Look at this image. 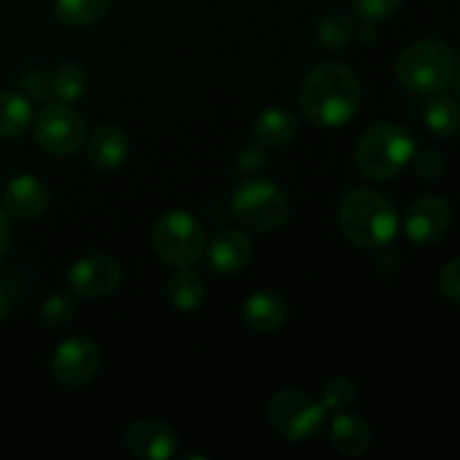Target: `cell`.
Listing matches in <instances>:
<instances>
[{"label": "cell", "mask_w": 460, "mask_h": 460, "mask_svg": "<svg viewBox=\"0 0 460 460\" xmlns=\"http://www.w3.org/2000/svg\"><path fill=\"white\" fill-rule=\"evenodd\" d=\"M362 88L349 66L337 61L322 63L305 76L301 85V112L310 124L323 128L346 126L359 111Z\"/></svg>", "instance_id": "1"}, {"label": "cell", "mask_w": 460, "mask_h": 460, "mask_svg": "<svg viewBox=\"0 0 460 460\" xmlns=\"http://www.w3.org/2000/svg\"><path fill=\"white\" fill-rule=\"evenodd\" d=\"M340 227L358 247L389 245L398 234V214L389 198L371 189H353L340 205Z\"/></svg>", "instance_id": "2"}, {"label": "cell", "mask_w": 460, "mask_h": 460, "mask_svg": "<svg viewBox=\"0 0 460 460\" xmlns=\"http://www.w3.org/2000/svg\"><path fill=\"white\" fill-rule=\"evenodd\" d=\"M416 155V139L398 124H376L359 137L355 162L364 178L386 182Z\"/></svg>", "instance_id": "3"}, {"label": "cell", "mask_w": 460, "mask_h": 460, "mask_svg": "<svg viewBox=\"0 0 460 460\" xmlns=\"http://www.w3.org/2000/svg\"><path fill=\"white\" fill-rule=\"evenodd\" d=\"M456 57L443 40L411 43L395 61L400 85L416 94H438L452 84Z\"/></svg>", "instance_id": "4"}, {"label": "cell", "mask_w": 460, "mask_h": 460, "mask_svg": "<svg viewBox=\"0 0 460 460\" xmlns=\"http://www.w3.org/2000/svg\"><path fill=\"white\" fill-rule=\"evenodd\" d=\"M232 214L256 232H277L290 218L286 191L270 180H247L232 193Z\"/></svg>", "instance_id": "5"}, {"label": "cell", "mask_w": 460, "mask_h": 460, "mask_svg": "<svg viewBox=\"0 0 460 460\" xmlns=\"http://www.w3.org/2000/svg\"><path fill=\"white\" fill-rule=\"evenodd\" d=\"M270 427L288 443H305L322 431L326 407L322 400L296 389H283L268 404Z\"/></svg>", "instance_id": "6"}, {"label": "cell", "mask_w": 460, "mask_h": 460, "mask_svg": "<svg viewBox=\"0 0 460 460\" xmlns=\"http://www.w3.org/2000/svg\"><path fill=\"white\" fill-rule=\"evenodd\" d=\"M153 250L173 268H191L205 252V229L187 211H166L151 234Z\"/></svg>", "instance_id": "7"}, {"label": "cell", "mask_w": 460, "mask_h": 460, "mask_svg": "<svg viewBox=\"0 0 460 460\" xmlns=\"http://www.w3.org/2000/svg\"><path fill=\"white\" fill-rule=\"evenodd\" d=\"M34 135L45 153L57 157H70L81 151L88 137L85 121L70 103H49L36 117Z\"/></svg>", "instance_id": "8"}, {"label": "cell", "mask_w": 460, "mask_h": 460, "mask_svg": "<svg viewBox=\"0 0 460 460\" xmlns=\"http://www.w3.org/2000/svg\"><path fill=\"white\" fill-rule=\"evenodd\" d=\"M103 362L102 349L90 337H70L63 341L52 358V376L63 386H84L99 373Z\"/></svg>", "instance_id": "9"}, {"label": "cell", "mask_w": 460, "mask_h": 460, "mask_svg": "<svg viewBox=\"0 0 460 460\" xmlns=\"http://www.w3.org/2000/svg\"><path fill=\"white\" fill-rule=\"evenodd\" d=\"M121 279H124V272H121L119 263L103 254L84 256V259L75 261L66 274L67 288L76 296H85V299L112 295L121 286Z\"/></svg>", "instance_id": "10"}, {"label": "cell", "mask_w": 460, "mask_h": 460, "mask_svg": "<svg viewBox=\"0 0 460 460\" xmlns=\"http://www.w3.org/2000/svg\"><path fill=\"white\" fill-rule=\"evenodd\" d=\"M452 227V207L445 198L427 196L413 202L404 218V234L416 245H434Z\"/></svg>", "instance_id": "11"}, {"label": "cell", "mask_w": 460, "mask_h": 460, "mask_svg": "<svg viewBox=\"0 0 460 460\" xmlns=\"http://www.w3.org/2000/svg\"><path fill=\"white\" fill-rule=\"evenodd\" d=\"M126 449L137 458L166 460L178 452V434L157 418H142L128 425L124 434Z\"/></svg>", "instance_id": "12"}, {"label": "cell", "mask_w": 460, "mask_h": 460, "mask_svg": "<svg viewBox=\"0 0 460 460\" xmlns=\"http://www.w3.org/2000/svg\"><path fill=\"white\" fill-rule=\"evenodd\" d=\"M3 205L12 218L34 220L45 214L49 205V191L36 175L21 173L7 182L3 191Z\"/></svg>", "instance_id": "13"}, {"label": "cell", "mask_w": 460, "mask_h": 460, "mask_svg": "<svg viewBox=\"0 0 460 460\" xmlns=\"http://www.w3.org/2000/svg\"><path fill=\"white\" fill-rule=\"evenodd\" d=\"M254 254L252 238L243 229H223L207 247V263L218 274H234L245 268Z\"/></svg>", "instance_id": "14"}, {"label": "cell", "mask_w": 460, "mask_h": 460, "mask_svg": "<svg viewBox=\"0 0 460 460\" xmlns=\"http://www.w3.org/2000/svg\"><path fill=\"white\" fill-rule=\"evenodd\" d=\"M128 135L115 124L99 126L88 142L90 162L94 164V169L103 171V173H112V171L121 169L128 160Z\"/></svg>", "instance_id": "15"}, {"label": "cell", "mask_w": 460, "mask_h": 460, "mask_svg": "<svg viewBox=\"0 0 460 460\" xmlns=\"http://www.w3.org/2000/svg\"><path fill=\"white\" fill-rule=\"evenodd\" d=\"M331 445L341 456L362 458L371 449L373 431L358 413L340 411V416L331 422Z\"/></svg>", "instance_id": "16"}, {"label": "cell", "mask_w": 460, "mask_h": 460, "mask_svg": "<svg viewBox=\"0 0 460 460\" xmlns=\"http://www.w3.org/2000/svg\"><path fill=\"white\" fill-rule=\"evenodd\" d=\"M243 322L256 332H277L288 322V304L281 295L270 290L254 292L241 308Z\"/></svg>", "instance_id": "17"}, {"label": "cell", "mask_w": 460, "mask_h": 460, "mask_svg": "<svg viewBox=\"0 0 460 460\" xmlns=\"http://www.w3.org/2000/svg\"><path fill=\"white\" fill-rule=\"evenodd\" d=\"M296 130H299L296 117L281 108H268L254 121V137L259 139V144L270 148L286 146L288 142H292Z\"/></svg>", "instance_id": "18"}, {"label": "cell", "mask_w": 460, "mask_h": 460, "mask_svg": "<svg viewBox=\"0 0 460 460\" xmlns=\"http://www.w3.org/2000/svg\"><path fill=\"white\" fill-rule=\"evenodd\" d=\"M166 295H169L173 308L182 310V313H191V310H198L205 304L207 283L191 268H178V272L169 279Z\"/></svg>", "instance_id": "19"}, {"label": "cell", "mask_w": 460, "mask_h": 460, "mask_svg": "<svg viewBox=\"0 0 460 460\" xmlns=\"http://www.w3.org/2000/svg\"><path fill=\"white\" fill-rule=\"evenodd\" d=\"M31 103L16 90H0V139L21 137L31 124Z\"/></svg>", "instance_id": "20"}, {"label": "cell", "mask_w": 460, "mask_h": 460, "mask_svg": "<svg viewBox=\"0 0 460 460\" xmlns=\"http://www.w3.org/2000/svg\"><path fill=\"white\" fill-rule=\"evenodd\" d=\"M425 124L436 137H454L460 130V106L452 97L438 93L425 106Z\"/></svg>", "instance_id": "21"}, {"label": "cell", "mask_w": 460, "mask_h": 460, "mask_svg": "<svg viewBox=\"0 0 460 460\" xmlns=\"http://www.w3.org/2000/svg\"><path fill=\"white\" fill-rule=\"evenodd\" d=\"M54 13L61 22L72 27H85L106 16L111 0H54Z\"/></svg>", "instance_id": "22"}, {"label": "cell", "mask_w": 460, "mask_h": 460, "mask_svg": "<svg viewBox=\"0 0 460 460\" xmlns=\"http://www.w3.org/2000/svg\"><path fill=\"white\" fill-rule=\"evenodd\" d=\"M88 81L90 76L81 63L66 61L54 70L52 93L57 94L61 102L75 103L79 102V99L85 94V90H88Z\"/></svg>", "instance_id": "23"}, {"label": "cell", "mask_w": 460, "mask_h": 460, "mask_svg": "<svg viewBox=\"0 0 460 460\" xmlns=\"http://www.w3.org/2000/svg\"><path fill=\"white\" fill-rule=\"evenodd\" d=\"M319 43L326 49H341L350 43L355 36V22L349 13L331 12L317 22V31H314Z\"/></svg>", "instance_id": "24"}, {"label": "cell", "mask_w": 460, "mask_h": 460, "mask_svg": "<svg viewBox=\"0 0 460 460\" xmlns=\"http://www.w3.org/2000/svg\"><path fill=\"white\" fill-rule=\"evenodd\" d=\"M358 398V386L349 377H331L322 386V404L326 411H346Z\"/></svg>", "instance_id": "25"}, {"label": "cell", "mask_w": 460, "mask_h": 460, "mask_svg": "<svg viewBox=\"0 0 460 460\" xmlns=\"http://www.w3.org/2000/svg\"><path fill=\"white\" fill-rule=\"evenodd\" d=\"M75 301L67 295H52L40 305V322L48 328H63L75 317Z\"/></svg>", "instance_id": "26"}, {"label": "cell", "mask_w": 460, "mask_h": 460, "mask_svg": "<svg viewBox=\"0 0 460 460\" xmlns=\"http://www.w3.org/2000/svg\"><path fill=\"white\" fill-rule=\"evenodd\" d=\"M350 4H353V12L362 21L377 22L394 16L400 4H402V0H350Z\"/></svg>", "instance_id": "27"}, {"label": "cell", "mask_w": 460, "mask_h": 460, "mask_svg": "<svg viewBox=\"0 0 460 460\" xmlns=\"http://www.w3.org/2000/svg\"><path fill=\"white\" fill-rule=\"evenodd\" d=\"M413 171L420 175L422 180H438L445 173V157L438 151H420L413 155Z\"/></svg>", "instance_id": "28"}, {"label": "cell", "mask_w": 460, "mask_h": 460, "mask_svg": "<svg viewBox=\"0 0 460 460\" xmlns=\"http://www.w3.org/2000/svg\"><path fill=\"white\" fill-rule=\"evenodd\" d=\"M438 286L440 292L445 295V299L460 304V256L445 265L443 272H440Z\"/></svg>", "instance_id": "29"}, {"label": "cell", "mask_w": 460, "mask_h": 460, "mask_svg": "<svg viewBox=\"0 0 460 460\" xmlns=\"http://www.w3.org/2000/svg\"><path fill=\"white\" fill-rule=\"evenodd\" d=\"M25 88L31 90V97L43 99L52 90V75H48L43 70H31L25 76Z\"/></svg>", "instance_id": "30"}, {"label": "cell", "mask_w": 460, "mask_h": 460, "mask_svg": "<svg viewBox=\"0 0 460 460\" xmlns=\"http://www.w3.org/2000/svg\"><path fill=\"white\" fill-rule=\"evenodd\" d=\"M9 245H12V225H9V214L0 209V259L7 254Z\"/></svg>", "instance_id": "31"}, {"label": "cell", "mask_w": 460, "mask_h": 460, "mask_svg": "<svg viewBox=\"0 0 460 460\" xmlns=\"http://www.w3.org/2000/svg\"><path fill=\"white\" fill-rule=\"evenodd\" d=\"M9 310H12V304H9V296L0 290V323L9 317Z\"/></svg>", "instance_id": "32"}, {"label": "cell", "mask_w": 460, "mask_h": 460, "mask_svg": "<svg viewBox=\"0 0 460 460\" xmlns=\"http://www.w3.org/2000/svg\"><path fill=\"white\" fill-rule=\"evenodd\" d=\"M454 88H456V94L460 97V66H456V72H454Z\"/></svg>", "instance_id": "33"}]
</instances>
